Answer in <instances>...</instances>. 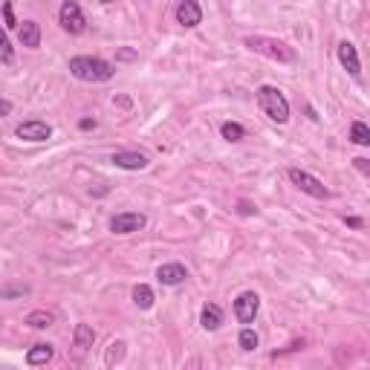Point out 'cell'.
Here are the masks:
<instances>
[{"label": "cell", "mask_w": 370, "mask_h": 370, "mask_svg": "<svg viewBox=\"0 0 370 370\" xmlns=\"http://www.w3.org/2000/svg\"><path fill=\"white\" fill-rule=\"evenodd\" d=\"M70 72L79 81L102 84V81H110L116 76V67L105 58H98V55H76V58H70Z\"/></svg>", "instance_id": "obj_1"}, {"label": "cell", "mask_w": 370, "mask_h": 370, "mask_svg": "<svg viewBox=\"0 0 370 370\" xmlns=\"http://www.w3.org/2000/svg\"><path fill=\"white\" fill-rule=\"evenodd\" d=\"M258 107L263 110V116L269 121H275V125H286L289 121V98L275 84H260L258 87Z\"/></svg>", "instance_id": "obj_2"}, {"label": "cell", "mask_w": 370, "mask_h": 370, "mask_svg": "<svg viewBox=\"0 0 370 370\" xmlns=\"http://www.w3.org/2000/svg\"><path fill=\"white\" fill-rule=\"evenodd\" d=\"M243 44L249 46L252 53L266 55V58H272L278 64H295V61H298V53H295L289 44L278 41V38H269V35H246Z\"/></svg>", "instance_id": "obj_3"}, {"label": "cell", "mask_w": 370, "mask_h": 370, "mask_svg": "<svg viewBox=\"0 0 370 370\" xmlns=\"http://www.w3.org/2000/svg\"><path fill=\"white\" fill-rule=\"evenodd\" d=\"M286 177H289V183L298 188V191H304L307 197H312V200H330L333 197V191L318 180V177H312L310 171H301V168H289L286 171Z\"/></svg>", "instance_id": "obj_4"}, {"label": "cell", "mask_w": 370, "mask_h": 370, "mask_svg": "<svg viewBox=\"0 0 370 370\" xmlns=\"http://www.w3.org/2000/svg\"><path fill=\"white\" fill-rule=\"evenodd\" d=\"M58 23H61L64 32L81 35L87 29V15H84V9L76 4V0H64L61 9H58Z\"/></svg>", "instance_id": "obj_5"}, {"label": "cell", "mask_w": 370, "mask_h": 370, "mask_svg": "<svg viewBox=\"0 0 370 370\" xmlns=\"http://www.w3.org/2000/svg\"><path fill=\"white\" fill-rule=\"evenodd\" d=\"M147 226V217L142 211H119L110 217V232L113 234H133Z\"/></svg>", "instance_id": "obj_6"}, {"label": "cell", "mask_w": 370, "mask_h": 370, "mask_svg": "<svg viewBox=\"0 0 370 370\" xmlns=\"http://www.w3.org/2000/svg\"><path fill=\"white\" fill-rule=\"evenodd\" d=\"M258 310H260V295L255 289H246L234 298V318L240 324H252Z\"/></svg>", "instance_id": "obj_7"}, {"label": "cell", "mask_w": 370, "mask_h": 370, "mask_svg": "<svg viewBox=\"0 0 370 370\" xmlns=\"http://www.w3.org/2000/svg\"><path fill=\"white\" fill-rule=\"evenodd\" d=\"M15 136L23 142H46L53 136V125L44 119H29V121H23V125L15 128Z\"/></svg>", "instance_id": "obj_8"}, {"label": "cell", "mask_w": 370, "mask_h": 370, "mask_svg": "<svg viewBox=\"0 0 370 370\" xmlns=\"http://www.w3.org/2000/svg\"><path fill=\"white\" fill-rule=\"evenodd\" d=\"M174 18H177L180 27L194 29V27H200L203 23V6L197 4V0H180L177 9H174Z\"/></svg>", "instance_id": "obj_9"}, {"label": "cell", "mask_w": 370, "mask_h": 370, "mask_svg": "<svg viewBox=\"0 0 370 370\" xmlns=\"http://www.w3.org/2000/svg\"><path fill=\"white\" fill-rule=\"evenodd\" d=\"M336 55H338V64L350 72L353 79L362 76V61H359V49L350 44V41H341L338 49H336Z\"/></svg>", "instance_id": "obj_10"}, {"label": "cell", "mask_w": 370, "mask_h": 370, "mask_svg": "<svg viewBox=\"0 0 370 370\" xmlns=\"http://www.w3.org/2000/svg\"><path fill=\"white\" fill-rule=\"evenodd\" d=\"M157 281L162 286H180V284L188 281V269L183 263H162L157 269Z\"/></svg>", "instance_id": "obj_11"}, {"label": "cell", "mask_w": 370, "mask_h": 370, "mask_svg": "<svg viewBox=\"0 0 370 370\" xmlns=\"http://www.w3.org/2000/svg\"><path fill=\"white\" fill-rule=\"evenodd\" d=\"M110 162L116 168H121V171H142V168H147L151 159H147L145 154H139V151H116L110 157Z\"/></svg>", "instance_id": "obj_12"}, {"label": "cell", "mask_w": 370, "mask_h": 370, "mask_svg": "<svg viewBox=\"0 0 370 370\" xmlns=\"http://www.w3.org/2000/svg\"><path fill=\"white\" fill-rule=\"evenodd\" d=\"M200 327L206 333H217L220 327H223V310H220L217 304H206L200 310Z\"/></svg>", "instance_id": "obj_13"}, {"label": "cell", "mask_w": 370, "mask_h": 370, "mask_svg": "<svg viewBox=\"0 0 370 370\" xmlns=\"http://www.w3.org/2000/svg\"><path fill=\"white\" fill-rule=\"evenodd\" d=\"M18 41L23 46H29V49H38L41 46V27H38V20H23L20 27H18Z\"/></svg>", "instance_id": "obj_14"}, {"label": "cell", "mask_w": 370, "mask_h": 370, "mask_svg": "<svg viewBox=\"0 0 370 370\" xmlns=\"http://www.w3.org/2000/svg\"><path fill=\"white\" fill-rule=\"evenodd\" d=\"M72 344H76V350L79 353H87L93 344H95V330L90 324H76V330H72Z\"/></svg>", "instance_id": "obj_15"}, {"label": "cell", "mask_w": 370, "mask_h": 370, "mask_svg": "<svg viewBox=\"0 0 370 370\" xmlns=\"http://www.w3.org/2000/svg\"><path fill=\"white\" fill-rule=\"evenodd\" d=\"M53 356H55V348H53V344L41 341V344H35V348L27 353V364H29V367H41V364H46V362H53Z\"/></svg>", "instance_id": "obj_16"}, {"label": "cell", "mask_w": 370, "mask_h": 370, "mask_svg": "<svg viewBox=\"0 0 370 370\" xmlns=\"http://www.w3.org/2000/svg\"><path fill=\"white\" fill-rule=\"evenodd\" d=\"M131 298H133V304H136L139 310H151V307H154V301H157V295H154V289L147 286V284H136Z\"/></svg>", "instance_id": "obj_17"}, {"label": "cell", "mask_w": 370, "mask_h": 370, "mask_svg": "<svg viewBox=\"0 0 370 370\" xmlns=\"http://www.w3.org/2000/svg\"><path fill=\"white\" fill-rule=\"evenodd\" d=\"M53 322H55V315L49 312V310H32V312L27 315V324H29V327H35V330H46V327H53Z\"/></svg>", "instance_id": "obj_18"}, {"label": "cell", "mask_w": 370, "mask_h": 370, "mask_svg": "<svg viewBox=\"0 0 370 370\" xmlns=\"http://www.w3.org/2000/svg\"><path fill=\"white\" fill-rule=\"evenodd\" d=\"M237 344H240V348L246 350V353H252V350H258V344H260V338H258V333L249 327V324H246L243 330H240V336H237Z\"/></svg>", "instance_id": "obj_19"}, {"label": "cell", "mask_w": 370, "mask_h": 370, "mask_svg": "<svg viewBox=\"0 0 370 370\" xmlns=\"http://www.w3.org/2000/svg\"><path fill=\"white\" fill-rule=\"evenodd\" d=\"M350 142L353 145H362V147H367L370 145V128L364 125V121H353V125H350Z\"/></svg>", "instance_id": "obj_20"}, {"label": "cell", "mask_w": 370, "mask_h": 370, "mask_svg": "<svg viewBox=\"0 0 370 370\" xmlns=\"http://www.w3.org/2000/svg\"><path fill=\"white\" fill-rule=\"evenodd\" d=\"M0 64H6V67L15 64V46L9 44V35L4 27H0Z\"/></svg>", "instance_id": "obj_21"}, {"label": "cell", "mask_w": 370, "mask_h": 370, "mask_svg": "<svg viewBox=\"0 0 370 370\" xmlns=\"http://www.w3.org/2000/svg\"><path fill=\"white\" fill-rule=\"evenodd\" d=\"M220 136L226 142H240L246 136V131H243L240 121H223V125H220Z\"/></svg>", "instance_id": "obj_22"}, {"label": "cell", "mask_w": 370, "mask_h": 370, "mask_svg": "<svg viewBox=\"0 0 370 370\" xmlns=\"http://www.w3.org/2000/svg\"><path fill=\"white\" fill-rule=\"evenodd\" d=\"M125 348H128V344L125 341H110V348H107V353H105V364L107 367H113L116 362H121V359H125Z\"/></svg>", "instance_id": "obj_23"}, {"label": "cell", "mask_w": 370, "mask_h": 370, "mask_svg": "<svg viewBox=\"0 0 370 370\" xmlns=\"http://www.w3.org/2000/svg\"><path fill=\"white\" fill-rule=\"evenodd\" d=\"M29 286L27 284H15V286H4L0 289V298H20V295H27Z\"/></svg>", "instance_id": "obj_24"}, {"label": "cell", "mask_w": 370, "mask_h": 370, "mask_svg": "<svg viewBox=\"0 0 370 370\" xmlns=\"http://www.w3.org/2000/svg\"><path fill=\"white\" fill-rule=\"evenodd\" d=\"M4 20H6V29H18V27H20V23L15 20V9H12L9 0L4 4Z\"/></svg>", "instance_id": "obj_25"}, {"label": "cell", "mask_w": 370, "mask_h": 370, "mask_svg": "<svg viewBox=\"0 0 370 370\" xmlns=\"http://www.w3.org/2000/svg\"><path fill=\"white\" fill-rule=\"evenodd\" d=\"M344 223H348L350 229H364V220L362 217H344Z\"/></svg>", "instance_id": "obj_26"}, {"label": "cell", "mask_w": 370, "mask_h": 370, "mask_svg": "<svg viewBox=\"0 0 370 370\" xmlns=\"http://www.w3.org/2000/svg\"><path fill=\"white\" fill-rule=\"evenodd\" d=\"M9 113H12V102H9V98H0V119L9 116Z\"/></svg>", "instance_id": "obj_27"}, {"label": "cell", "mask_w": 370, "mask_h": 370, "mask_svg": "<svg viewBox=\"0 0 370 370\" xmlns=\"http://www.w3.org/2000/svg\"><path fill=\"white\" fill-rule=\"evenodd\" d=\"M240 214H258V209L249 200H240Z\"/></svg>", "instance_id": "obj_28"}, {"label": "cell", "mask_w": 370, "mask_h": 370, "mask_svg": "<svg viewBox=\"0 0 370 370\" xmlns=\"http://www.w3.org/2000/svg\"><path fill=\"white\" fill-rule=\"evenodd\" d=\"M353 162H356V168L362 171V174H370V165H367V159H364V157H359V159H353Z\"/></svg>", "instance_id": "obj_29"}, {"label": "cell", "mask_w": 370, "mask_h": 370, "mask_svg": "<svg viewBox=\"0 0 370 370\" xmlns=\"http://www.w3.org/2000/svg\"><path fill=\"white\" fill-rule=\"evenodd\" d=\"M79 128H81V131H93V128H95V119H81Z\"/></svg>", "instance_id": "obj_30"}, {"label": "cell", "mask_w": 370, "mask_h": 370, "mask_svg": "<svg viewBox=\"0 0 370 370\" xmlns=\"http://www.w3.org/2000/svg\"><path fill=\"white\" fill-rule=\"evenodd\" d=\"M121 58H125V61H133V58H136V53H128V49H121Z\"/></svg>", "instance_id": "obj_31"}, {"label": "cell", "mask_w": 370, "mask_h": 370, "mask_svg": "<svg viewBox=\"0 0 370 370\" xmlns=\"http://www.w3.org/2000/svg\"><path fill=\"white\" fill-rule=\"evenodd\" d=\"M102 4H116V0H102Z\"/></svg>", "instance_id": "obj_32"}]
</instances>
